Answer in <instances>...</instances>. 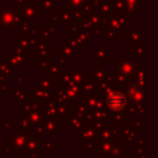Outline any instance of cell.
<instances>
[{
    "label": "cell",
    "mask_w": 158,
    "mask_h": 158,
    "mask_svg": "<svg viewBox=\"0 0 158 158\" xmlns=\"http://www.w3.org/2000/svg\"><path fill=\"white\" fill-rule=\"evenodd\" d=\"M125 104H126V99H125L123 94H121L118 91L111 93L106 99V105L111 110H121L125 106Z\"/></svg>",
    "instance_id": "6da1fadb"
}]
</instances>
